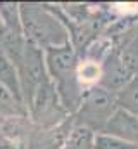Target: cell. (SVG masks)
<instances>
[{"instance_id": "cell-3", "label": "cell", "mask_w": 138, "mask_h": 149, "mask_svg": "<svg viewBox=\"0 0 138 149\" xmlns=\"http://www.w3.org/2000/svg\"><path fill=\"white\" fill-rule=\"evenodd\" d=\"M116 109H117L116 94L97 85L81 95L79 106L72 114V120L74 125L85 127L97 135L102 134V130Z\"/></svg>"}, {"instance_id": "cell-10", "label": "cell", "mask_w": 138, "mask_h": 149, "mask_svg": "<svg viewBox=\"0 0 138 149\" xmlns=\"http://www.w3.org/2000/svg\"><path fill=\"white\" fill-rule=\"evenodd\" d=\"M117 108L138 116V74H135L117 94H116Z\"/></svg>"}, {"instance_id": "cell-9", "label": "cell", "mask_w": 138, "mask_h": 149, "mask_svg": "<svg viewBox=\"0 0 138 149\" xmlns=\"http://www.w3.org/2000/svg\"><path fill=\"white\" fill-rule=\"evenodd\" d=\"M0 85L7 88L19 102L24 104L23 101V92H21V83H19V74L17 68L10 63V59L0 50Z\"/></svg>"}, {"instance_id": "cell-8", "label": "cell", "mask_w": 138, "mask_h": 149, "mask_svg": "<svg viewBox=\"0 0 138 149\" xmlns=\"http://www.w3.org/2000/svg\"><path fill=\"white\" fill-rule=\"evenodd\" d=\"M102 134L130 144H138V116L117 108L107 121Z\"/></svg>"}, {"instance_id": "cell-12", "label": "cell", "mask_w": 138, "mask_h": 149, "mask_svg": "<svg viewBox=\"0 0 138 149\" xmlns=\"http://www.w3.org/2000/svg\"><path fill=\"white\" fill-rule=\"evenodd\" d=\"M28 114L23 102H19L7 88L0 85V120L10 118V116H23Z\"/></svg>"}, {"instance_id": "cell-13", "label": "cell", "mask_w": 138, "mask_h": 149, "mask_svg": "<svg viewBox=\"0 0 138 149\" xmlns=\"http://www.w3.org/2000/svg\"><path fill=\"white\" fill-rule=\"evenodd\" d=\"M0 24L10 31H23L19 3L16 2H0Z\"/></svg>"}, {"instance_id": "cell-11", "label": "cell", "mask_w": 138, "mask_h": 149, "mask_svg": "<svg viewBox=\"0 0 138 149\" xmlns=\"http://www.w3.org/2000/svg\"><path fill=\"white\" fill-rule=\"evenodd\" d=\"M95 134L85 127L74 125L62 149H93Z\"/></svg>"}, {"instance_id": "cell-2", "label": "cell", "mask_w": 138, "mask_h": 149, "mask_svg": "<svg viewBox=\"0 0 138 149\" xmlns=\"http://www.w3.org/2000/svg\"><path fill=\"white\" fill-rule=\"evenodd\" d=\"M45 54V66L48 78L52 80L64 108L69 114H74V111L79 106L83 90L78 81V63L79 56L71 45V42L61 45V47H52L43 50Z\"/></svg>"}, {"instance_id": "cell-7", "label": "cell", "mask_w": 138, "mask_h": 149, "mask_svg": "<svg viewBox=\"0 0 138 149\" xmlns=\"http://www.w3.org/2000/svg\"><path fill=\"white\" fill-rule=\"evenodd\" d=\"M133 76L135 74H131V71L121 61L117 49H114L102 64V76H100L99 87H102L112 94H117Z\"/></svg>"}, {"instance_id": "cell-14", "label": "cell", "mask_w": 138, "mask_h": 149, "mask_svg": "<svg viewBox=\"0 0 138 149\" xmlns=\"http://www.w3.org/2000/svg\"><path fill=\"white\" fill-rule=\"evenodd\" d=\"M21 146H17L16 142H12L10 139H7L2 132H0V149H19Z\"/></svg>"}, {"instance_id": "cell-1", "label": "cell", "mask_w": 138, "mask_h": 149, "mask_svg": "<svg viewBox=\"0 0 138 149\" xmlns=\"http://www.w3.org/2000/svg\"><path fill=\"white\" fill-rule=\"evenodd\" d=\"M19 16L23 35L34 47L47 50L69 42V33L55 10V5L23 2L19 3Z\"/></svg>"}, {"instance_id": "cell-6", "label": "cell", "mask_w": 138, "mask_h": 149, "mask_svg": "<svg viewBox=\"0 0 138 149\" xmlns=\"http://www.w3.org/2000/svg\"><path fill=\"white\" fill-rule=\"evenodd\" d=\"M72 127H74L72 116H69L66 121H62L61 125L52 127V128L33 127L24 142V149H62Z\"/></svg>"}, {"instance_id": "cell-5", "label": "cell", "mask_w": 138, "mask_h": 149, "mask_svg": "<svg viewBox=\"0 0 138 149\" xmlns=\"http://www.w3.org/2000/svg\"><path fill=\"white\" fill-rule=\"evenodd\" d=\"M17 74H19V83H21V92H23V101L24 108L30 104L33 94L36 88L45 83L48 78L47 66H45V54L41 49L34 47L33 43L26 42V49L23 54V59L17 66Z\"/></svg>"}, {"instance_id": "cell-4", "label": "cell", "mask_w": 138, "mask_h": 149, "mask_svg": "<svg viewBox=\"0 0 138 149\" xmlns=\"http://www.w3.org/2000/svg\"><path fill=\"white\" fill-rule=\"evenodd\" d=\"M28 118L36 128H52L66 121L69 116L68 109L64 108L52 80L41 83L33 94L30 104L26 106Z\"/></svg>"}, {"instance_id": "cell-15", "label": "cell", "mask_w": 138, "mask_h": 149, "mask_svg": "<svg viewBox=\"0 0 138 149\" xmlns=\"http://www.w3.org/2000/svg\"><path fill=\"white\" fill-rule=\"evenodd\" d=\"M19 149H24V144H23V146H21V148H19Z\"/></svg>"}]
</instances>
